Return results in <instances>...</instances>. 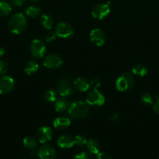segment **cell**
Returning <instances> with one entry per match:
<instances>
[{"instance_id":"32","label":"cell","mask_w":159,"mask_h":159,"mask_svg":"<svg viewBox=\"0 0 159 159\" xmlns=\"http://www.w3.org/2000/svg\"><path fill=\"white\" fill-rule=\"evenodd\" d=\"M95 159H112L111 155L109 154H108L107 152H101L97 154Z\"/></svg>"},{"instance_id":"18","label":"cell","mask_w":159,"mask_h":159,"mask_svg":"<svg viewBox=\"0 0 159 159\" xmlns=\"http://www.w3.org/2000/svg\"><path fill=\"white\" fill-rule=\"evenodd\" d=\"M39 69V65L37 61L30 60L25 64L24 65V71L27 75H33Z\"/></svg>"},{"instance_id":"16","label":"cell","mask_w":159,"mask_h":159,"mask_svg":"<svg viewBox=\"0 0 159 159\" xmlns=\"http://www.w3.org/2000/svg\"><path fill=\"white\" fill-rule=\"evenodd\" d=\"M70 124H71V120L70 118L59 116V117L55 119L54 122H53V127L58 130H64L68 128Z\"/></svg>"},{"instance_id":"1","label":"cell","mask_w":159,"mask_h":159,"mask_svg":"<svg viewBox=\"0 0 159 159\" xmlns=\"http://www.w3.org/2000/svg\"><path fill=\"white\" fill-rule=\"evenodd\" d=\"M68 115L71 119L79 120L86 117L90 113V107L87 102L82 100L73 101L70 104Z\"/></svg>"},{"instance_id":"19","label":"cell","mask_w":159,"mask_h":159,"mask_svg":"<svg viewBox=\"0 0 159 159\" xmlns=\"http://www.w3.org/2000/svg\"><path fill=\"white\" fill-rule=\"evenodd\" d=\"M40 21L43 27L45 28L46 30H51L54 26V19L49 14H42L41 16Z\"/></svg>"},{"instance_id":"22","label":"cell","mask_w":159,"mask_h":159,"mask_svg":"<svg viewBox=\"0 0 159 159\" xmlns=\"http://www.w3.org/2000/svg\"><path fill=\"white\" fill-rule=\"evenodd\" d=\"M132 74L138 76V77H143V76H145L147 74L148 70L144 65L139 64V65H135V66L132 68Z\"/></svg>"},{"instance_id":"5","label":"cell","mask_w":159,"mask_h":159,"mask_svg":"<svg viewBox=\"0 0 159 159\" xmlns=\"http://www.w3.org/2000/svg\"><path fill=\"white\" fill-rule=\"evenodd\" d=\"M30 50L31 55L37 59L42 58L47 52L46 45L40 39H34L32 40Z\"/></svg>"},{"instance_id":"3","label":"cell","mask_w":159,"mask_h":159,"mask_svg":"<svg viewBox=\"0 0 159 159\" xmlns=\"http://www.w3.org/2000/svg\"><path fill=\"white\" fill-rule=\"evenodd\" d=\"M135 83L133 75L129 72H124L117 79L115 86L118 91L126 92L132 89Z\"/></svg>"},{"instance_id":"9","label":"cell","mask_w":159,"mask_h":159,"mask_svg":"<svg viewBox=\"0 0 159 159\" xmlns=\"http://www.w3.org/2000/svg\"><path fill=\"white\" fill-rule=\"evenodd\" d=\"M37 156L40 159H55L57 152L52 145L48 144H43L37 152Z\"/></svg>"},{"instance_id":"21","label":"cell","mask_w":159,"mask_h":159,"mask_svg":"<svg viewBox=\"0 0 159 159\" xmlns=\"http://www.w3.org/2000/svg\"><path fill=\"white\" fill-rule=\"evenodd\" d=\"M23 144L26 148L29 149V150H34L37 146V138L32 136H26L23 139Z\"/></svg>"},{"instance_id":"24","label":"cell","mask_w":159,"mask_h":159,"mask_svg":"<svg viewBox=\"0 0 159 159\" xmlns=\"http://www.w3.org/2000/svg\"><path fill=\"white\" fill-rule=\"evenodd\" d=\"M12 12V6L7 2H0V16H7Z\"/></svg>"},{"instance_id":"29","label":"cell","mask_w":159,"mask_h":159,"mask_svg":"<svg viewBox=\"0 0 159 159\" xmlns=\"http://www.w3.org/2000/svg\"><path fill=\"white\" fill-rule=\"evenodd\" d=\"M9 70V65L5 61L0 60V75H6Z\"/></svg>"},{"instance_id":"27","label":"cell","mask_w":159,"mask_h":159,"mask_svg":"<svg viewBox=\"0 0 159 159\" xmlns=\"http://www.w3.org/2000/svg\"><path fill=\"white\" fill-rule=\"evenodd\" d=\"M87 140L83 135H77L74 138V144L79 147H84V145L87 144Z\"/></svg>"},{"instance_id":"30","label":"cell","mask_w":159,"mask_h":159,"mask_svg":"<svg viewBox=\"0 0 159 159\" xmlns=\"http://www.w3.org/2000/svg\"><path fill=\"white\" fill-rule=\"evenodd\" d=\"M56 34L55 32H51V31H48L46 34H45V41L48 42V43H51L53 40H55L56 38Z\"/></svg>"},{"instance_id":"6","label":"cell","mask_w":159,"mask_h":159,"mask_svg":"<svg viewBox=\"0 0 159 159\" xmlns=\"http://www.w3.org/2000/svg\"><path fill=\"white\" fill-rule=\"evenodd\" d=\"M55 33L58 37L63 39L70 38L74 34L73 27L68 23L59 22L55 26Z\"/></svg>"},{"instance_id":"23","label":"cell","mask_w":159,"mask_h":159,"mask_svg":"<svg viewBox=\"0 0 159 159\" xmlns=\"http://www.w3.org/2000/svg\"><path fill=\"white\" fill-rule=\"evenodd\" d=\"M41 13V9L38 7H36V6H31L25 9V14L31 18H36V17L39 16Z\"/></svg>"},{"instance_id":"34","label":"cell","mask_w":159,"mask_h":159,"mask_svg":"<svg viewBox=\"0 0 159 159\" xmlns=\"http://www.w3.org/2000/svg\"><path fill=\"white\" fill-rule=\"evenodd\" d=\"M153 110L154 113L159 115V99H157L153 104Z\"/></svg>"},{"instance_id":"10","label":"cell","mask_w":159,"mask_h":159,"mask_svg":"<svg viewBox=\"0 0 159 159\" xmlns=\"http://www.w3.org/2000/svg\"><path fill=\"white\" fill-rule=\"evenodd\" d=\"M15 86V81L12 77L6 75H0V95L10 93Z\"/></svg>"},{"instance_id":"38","label":"cell","mask_w":159,"mask_h":159,"mask_svg":"<svg viewBox=\"0 0 159 159\" xmlns=\"http://www.w3.org/2000/svg\"><path fill=\"white\" fill-rule=\"evenodd\" d=\"M158 159H159V158H158Z\"/></svg>"},{"instance_id":"13","label":"cell","mask_w":159,"mask_h":159,"mask_svg":"<svg viewBox=\"0 0 159 159\" xmlns=\"http://www.w3.org/2000/svg\"><path fill=\"white\" fill-rule=\"evenodd\" d=\"M90 40L96 46L101 47L106 41L105 34L101 29H93L90 33Z\"/></svg>"},{"instance_id":"15","label":"cell","mask_w":159,"mask_h":159,"mask_svg":"<svg viewBox=\"0 0 159 159\" xmlns=\"http://www.w3.org/2000/svg\"><path fill=\"white\" fill-rule=\"evenodd\" d=\"M57 144L59 148L63 149L71 148L74 145V138L68 134L62 135L59 137L57 141Z\"/></svg>"},{"instance_id":"37","label":"cell","mask_w":159,"mask_h":159,"mask_svg":"<svg viewBox=\"0 0 159 159\" xmlns=\"http://www.w3.org/2000/svg\"><path fill=\"white\" fill-rule=\"evenodd\" d=\"M30 1L34 2H39V1H41V0H30Z\"/></svg>"},{"instance_id":"11","label":"cell","mask_w":159,"mask_h":159,"mask_svg":"<svg viewBox=\"0 0 159 159\" xmlns=\"http://www.w3.org/2000/svg\"><path fill=\"white\" fill-rule=\"evenodd\" d=\"M53 132L49 127H41L36 132V138L41 144H47L52 138Z\"/></svg>"},{"instance_id":"14","label":"cell","mask_w":159,"mask_h":159,"mask_svg":"<svg viewBox=\"0 0 159 159\" xmlns=\"http://www.w3.org/2000/svg\"><path fill=\"white\" fill-rule=\"evenodd\" d=\"M73 88L75 90L80 93H84L87 91L90 87V82L87 79L83 77H79L73 81Z\"/></svg>"},{"instance_id":"28","label":"cell","mask_w":159,"mask_h":159,"mask_svg":"<svg viewBox=\"0 0 159 159\" xmlns=\"http://www.w3.org/2000/svg\"><path fill=\"white\" fill-rule=\"evenodd\" d=\"M73 159H94L92 155L90 152H83L80 153H78L73 157Z\"/></svg>"},{"instance_id":"8","label":"cell","mask_w":159,"mask_h":159,"mask_svg":"<svg viewBox=\"0 0 159 159\" xmlns=\"http://www.w3.org/2000/svg\"><path fill=\"white\" fill-rule=\"evenodd\" d=\"M63 64V59L58 54H48L44 58L43 65L48 69H56L61 67Z\"/></svg>"},{"instance_id":"26","label":"cell","mask_w":159,"mask_h":159,"mask_svg":"<svg viewBox=\"0 0 159 159\" xmlns=\"http://www.w3.org/2000/svg\"><path fill=\"white\" fill-rule=\"evenodd\" d=\"M140 101H141V102L143 105L150 106L151 104H153V102H154V96L151 94H150V93H143L141 96V98H140Z\"/></svg>"},{"instance_id":"33","label":"cell","mask_w":159,"mask_h":159,"mask_svg":"<svg viewBox=\"0 0 159 159\" xmlns=\"http://www.w3.org/2000/svg\"><path fill=\"white\" fill-rule=\"evenodd\" d=\"M26 0H11V3L14 6L20 7V6H22L23 5H24L26 3Z\"/></svg>"},{"instance_id":"25","label":"cell","mask_w":159,"mask_h":159,"mask_svg":"<svg viewBox=\"0 0 159 159\" xmlns=\"http://www.w3.org/2000/svg\"><path fill=\"white\" fill-rule=\"evenodd\" d=\"M44 99L47 102H55L57 99L56 93L52 89H48L44 94Z\"/></svg>"},{"instance_id":"20","label":"cell","mask_w":159,"mask_h":159,"mask_svg":"<svg viewBox=\"0 0 159 159\" xmlns=\"http://www.w3.org/2000/svg\"><path fill=\"white\" fill-rule=\"evenodd\" d=\"M86 145H87V150L92 155H97L99 153L101 150V144L95 139L88 140Z\"/></svg>"},{"instance_id":"2","label":"cell","mask_w":159,"mask_h":159,"mask_svg":"<svg viewBox=\"0 0 159 159\" xmlns=\"http://www.w3.org/2000/svg\"><path fill=\"white\" fill-rule=\"evenodd\" d=\"M27 26V20L21 12H17L9 19L8 27L13 34H20L25 31Z\"/></svg>"},{"instance_id":"36","label":"cell","mask_w":159,"mask_h":159,"mask_svg":"<svg viewBox=\"0 0 159 159\" xmlns=\"http://www.w3.org/2000/svg\"><path fill=\"white\" fill-rule=\"evenodd\" d=\"M6 54V50L3 48H0V58Z\"/></svg>"},{"instance_id":"17","label":"cell","mask_w":159,"mask_h":159,"mask_svg":"<svg viewBox=\"0 0 159 159\" xmlns=\"http://www.w3.org/2000/svg\"><path fill=\"white\" fill-rule=\"evenodd\" d=\"M69 107H70V102H69L68 99H65V98H59L55 101L54 109L56 113H64L66 110H68Z\"/></svg>"},{"instance_id":"4","label":"cell","mask_w":159,"mask_h":159,"mask_svg":"<svg viewBox=\"0 0 159 159\" xmlns=\"http://www.w3.org/2000/svg\"><path fill=\"white\" fill-rule=\"evenodd\" d=\"M56 92L59 96H62V97L73 95V93H74V88H73V85L70 79L63 78V79H60L56 85Z\"/></svg>"},{"instance_id":"31","label":"cell","mask_w":159,"mask_h":159,"mask_svg":"<svg viewBox=\"0 0 159 159\" xmlns=\"http://www.w3.org/2000/svg\"><path fill=\"white\" fill-rule=\"evenodd\" d=\"M101 85V80L98 78H94V79H92L90 82V85L93 88V89H98V88H99Z\"/></svg>"},{"instance_id":"12","label":"cell","mask_w":159,"mask_h":159,"mask_svg":"<svg viewBox=\"0 0 159 159\" xmlns=\"http://www.w3.org/2000/svg\"><path fill=\"white\" fill-rule=\"evenodd\" d=\"M108 4H99L95 6L92 9V16L98 20H104L110 14V8Z\"/></svg>"},{"instance_id":"7","label":"cell","mask_w":159,"mask_h":159,"mask_svg":"<svg viewBox=\"0 0 159 159\" xmlns=\"http://www.w3.org/2000/svg\"><path fill=\"white\" fill-rule=\"evenodd\" d=\"M86 102L89 104V106L101 107L105 102V98L104 95L98 89H91L87 93Z\"/></svg>"},{"instance_id":"35","label":"cell","mask_w":159,"mask_h":159,"mask_svg":"<svg viewBox=\"0 0 159 159\" xmlns=\"http://www.w3.org/2000/svg\"><path fill=\"white\" fill-rule=\"evenodd\" d=\"M120 118V116H119V113H114L113 115H112V116L110 117V120H112L113 123H117L118 121V120H119Z\"/></svg>"}]
</instances>
